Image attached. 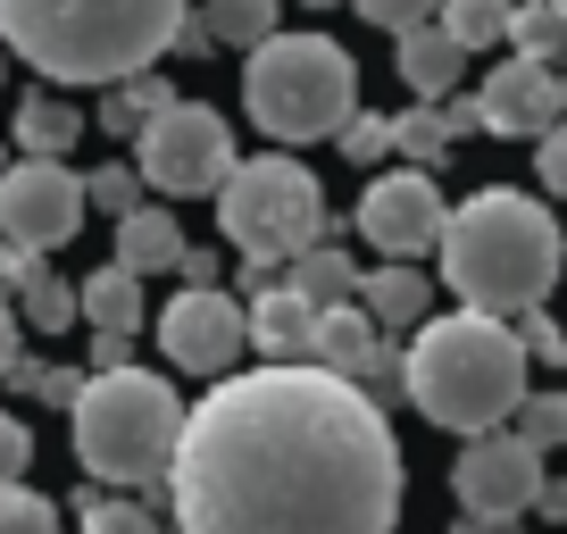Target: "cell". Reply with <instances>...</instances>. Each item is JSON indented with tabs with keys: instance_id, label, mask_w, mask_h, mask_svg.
I'll return each mask as SVG.
<instances>
[{
	"instance_id": "obj_1",
	"label": "cell",
	"mask_w": 567,
	"mask_h": 534,
	"mask_svg": "<svg viewBox=\"0 0 567 534\" xmlns=\"http://www.w3.org/2000/svg\"><path fill=\"white\" fill-rule=\"evenodd\" d=\"M176 534H392L401 434L326 368L217 376L167 460Z\"/></svg>"
},
{
	"instance_id": "obj_2",
	"label": "cell",
	"mask_w": 567,
	"mask_h": 534,
	"mask_svg": "<svg viewBox=\"0 0 567 534\" xmlns=\"http://www.w3.org/2000/svg\"><path fill=\"white\" fill-rule=\"evenodd\" d=\"M434 250H443V285L460 292V309H476V318H526V309H543L550 285H559V267H567L559 217L534 193H517V184L467 193L460 209L443 217V243Z\"/></svg>"
},
{
	"instance_id": "obj_3",
	"label": "cell",
	"mask_w": 567,
	"mask_h": 534,
	"mask_svg": "<svg viewBox=\"0 0 567 534\" xmlns=\"http://www.w3.org/2000/svg\"><path fill=\"white\" fill-rule=\"evenodd\" d=\"M193 0H0V51L51 84H134L167 59Z\"/></svg>"
},
{
	"instance_id": "obj_4",
	"label": "cell",
	"mask_w": 567,
	"mask_h": 534,
	"mask_svg": "<svg viewBox=\"0 0 567 534\" xmlns=\"http://www.w3.org/2000/svg\"><path fill=\"white\" fill-rule=\"evenodd\" d=\"M401 401H417V418L467 443L509 427L526 401V351H517L509 318H476V309L425 318L401 351Z\"/></svg>"
},
{
	"instance_id": "obj_5",
	"label": "cell",
	"mask_w": 567,
	"mask_h": 534,
	"mask_svg": "<svg viewBox=\"0 0 567 534\" xmlns=\"http://www.w3.org/2000/svg\"><path fill=\"white\" fill-rule=\"evenodd\" d=\"M68 427H75V460H84L92 484L151 493L167 476V460H176L184 401L151 368H109V376H84V392L68 401Z\"/></svg>"
},
{
	"instance_id": "obj_6",
	"label": "cell",
	"mask_w": 567,
	"mask_h": 534,
	"mask_svg": "<svg viewBox=\"0 0 567 534\" xmlns=\"http://www.w3.org/2000/svg\"><path fill=\"white\" fill-rule=\"evenodd\" d=\"M243 109L276 151L334 143L342 117L359 109V68L334 34H267L243 68Z\"/></svg>"
},
{
	"instance_id": "obj_7",
	"label": "cell",
	"mask_w": 567,
	"mask_h": 534,
	"mask_svg": "<svg viewBox=\"0 0 567 534\" xmlns=\"http://www.w3.org/2000/svg\"><path fill=\"white\" fill-rule=\"evenodd\" d=\"M217 234L243 259H301L326 243V193L292 151L267 160H234V176L217 184Z\"/></svg>"
},
{
	"instance_id": "obj_8",
	"label": "cell",
	"mask_w": 567,
	"mask_h": 534,
	"mask_svg": "<svg viewBox=\"0 0 567 534\" xmlns=\"http://www.w3.org/2000/svg\"><path fill=\"white\" fill-rule=\"evenodd\" d=\"M134 176L151 193H217L234 176V134L209 101H167L134 134Z\"/></svg>"
},
{
	"instance_id": "obj_9",
	"label": "cell",
	"mask_w": 567,
	"mask_h": 534,
	"mask_svg": "<svg viewBox=\"0 0 567 534\" xmlns=\"http://www.w3.org/2000/svg\"><path fill=\"white\" fill-rule=\"evenodd\" d=\"M84 226V176L68 160H9L0 167V234L18 250H59Z\"/></svg>"
},
{
	"instance_id": "obj_10",
	"label": "cell",
	"mask_w": 567,
	"mask_h": 534,
	"mask_svg": "<svg viewBox=\"0 0 567 534\" xmlns=\"http://www.w3.org/2000/svg\"><path fill=\"white\" fill-rule=\"evenodd\" d=\"M451 493H460L467 526H517V517L534 510V493H543V451H526L509 427H493V434H476V443L460 451Z\"/></svg>"
},
{
	"instance_id": "obj_11",
	"label": "cell",
	"mask_w": 567,
	"mask_h": 534,
	"mask_svg": "<svg viewBox=\"0 0 567 534\" xmlns=\"http://www.w3.org/2000/svg\"><path fill=\"white\" fill-rule=\"evenodd\" d=\"M159 351H167V368L176 376H234L243 368V351H250V335H243V301L234 292H193L184 285L176 301L159 309Z\"/></svg>"
},
{
	"instance_id": "obj_12",
	"label": "cell",
	"mask_w": 567,
	"mask_h": 534,
	"mask_svg": "<svg viewBox=\"0 0 567 534\" xmlns=\"http://www.w3.org/2000/svg\"><path fill=\"white\" fill-rule=\"evenodd\" d=\"M443 184L425 176V167H392L359 193V234H368L384 259H417V250L443 243Z\"/></svg>"
},
{
	"instance_id": "obj_13",
	"label": "cell",
	"mask_w": 567,
	"mask_h": 534,
	"mask_svg": "<svg viewBox=\"0 0 567 534\" xmlns=\"http://www.w3.org/2000/svg\"><path fill=\"white\" fill-rule=\"evenodd\" d=\"M476 117H484V134H534L543 143L559 125V75L543 59H501L476 92Z\"/></svg>"
},
{
	"instance_id": "obj_14",
	"label": "cell",
	"mask_w": 567,
	"mask_h": 534,
	"mask_svg": "<svg viewBox=\"0 0 567 534\" xmlns=\"http://www.w3.org/2000/svg\"><path fill=\"white\" fill-rule=\"evenodd\" d=\"M359 309H368V326L375 335H417L425 318H434V285H425V267H409V259H392V267H359V292H351Z\"/></svg>"
},
{
	"instance_id": "obj_15",
	"label": "cell",
	"mask_w": 567,
	"mask_h": 534,
	"mask_svg": "<svg viewBox=\"0 0 567 534\" xmlns=\"http://www.w3.org/2000/svg\"><path fill=\"white\" fill-rule=\"evenodd\" d=\"M243 335H250V351H259L267 368H309V335H318V309H309L292 285H276V292H259V301L243 309Z\"/></svg>"
},
{
	"instance_id": "obj_16",
	"label": "cell",
	"mask_w": 567,
	"mask_h": 534,
	"mask_svg": "<svg viewBox=\"0 0 567 534\" xmlns=\"http://www.w3.org/2000/svg\"><path fill=\"white\" fill-rule=\"evenodd\" d=\"M392 68H401V84L417 92V101H451L460 75H467V51L443 34V25H409L401 51H392Z\"/></svg>"
},
{
	"instance_id": "obj_17",
	"label": "cell",
	"mask_w": 567,
	"mask_h": 534,
	"mask_svg": "<svg viewBox=\"0 0 567 534\" xmlns=\"http://www.w3.org/2000/svg\"><path fill=\"white\" fill-rule=\"evenodd\" d=\"M75 318H84L92 335H125V342H134L142 318H151V309H142V276H125V267H92L84 285H75Z\"/></svg>"
},
{
	"instance_id": "obj_18",
	"label": "cell",
	"mask_w": 567,
	"mask_h": 534,
	"mask_svg": "<svg viewBox=\"0 0 567 534\" xmlns=\"http://www.w3.org/2000/svg\"><path fill=\"white\" fill-rule=\"evenodd\" d=\"M9 143H18V160H68V151L84 143V117H75V101H59V92H25Z\"/></svg>"
},
{
	"instance_id": "obj_19",
	"label": "cell",
	"mask_w": 567,
	"mask_h": 534,
	"mask_svg": "<svg viewBox=\"0 0 567 534\" xmlns=\"http://www.w3.org/2000/svg\"><path fill=\"white\" fill-rule=\"evenodd\" d=\"M176 259H184L176 209H134V217H117V259H109V267H125V276H159V267H176Z\"/></svg>"
},
{
	"instance_id": "obj_20",
	"label": "cell",
	"mask_w": 567,
	"mask_h": 534,
	"mask_svg": "<svg viewBox=\"0 0 567 534\" xmlns=\"http://www.w3.org/2000/svg\"><path fill=\"white\" fill-rule=\"evenodd\" d=\"M284 285L301 292L309 309H342L359 292V267H351V250L318 243V250H301V259H284Z\"/></svg>"
},
{
	"instance_id": "obj_21",
	"label": "cell",
	"mask_w": 567,
	"mask_h": 534,
	"mask_svg": "<svg viewBox=\"0 0 567 534\" xmlns=\"http://www.w3.org/2000/svg\"><path fill=\"white\" fill-rule=\"evenodd\" d=\"M284 0H200V25L209 42H234V51H259L267 34H284Z\"/></svg>"
},
{
	"instance_id": "obj_22",
	"label": "cell",
	"mask_w": 567,
	"mask_h": 534,
	"mask_svg": "<svg viewBox=\"0 0 567 534\" xmlns=\"http://www.w3.org/2000/svg\"><path fill=\"white\" fill-rule=\"evenodd\" d=\"M509 59H543V68H559V51H567V25H559V9L550 0H509Z\"/></svg>"
},
{
	"instance_id": "obj_23",
	"label": "cell",
	"mask_w": 567,
	"mask_h": 534,
	"mask_svg": "<svg viewBox=\"0 0 567 534\" xmlns=\"http://www.w3.org/2000/svg\"><path fill=\"white\" fill-rule=\"evenodd\" d=\"M434 25H443L460 51H493V42L509 34V0H443Z\"/></svg>"
},
{
	"instance_id": "obj_24",
	"label": "cell",
	"mask_w": 567,
	"mask_h": 534,
	"mask_svg": "<svg viewBox=\"0 0 567 534\" xmlns=\"http://www.w3.org/2000/svg\"><path fill=\"white\" fill-rule=\"evenodd\" d=\"M392 151H401L409 167H425V176L451 160V134H443V117H434V101H417V109L392 117Z\"/></svg>"
},
{
	"instance_id": "obj_25",
	"label": "cell",
	"mask_w": 567,
	"mask_h": 534,
	"mask_svg": "<svg viewBox=\"0 0 567 534\" xmlns=\"http://www.w3.org/2000/svg\"><path fill=\"white\" fill-rule=\"evenodd\" d=\"M18 326H34V335H68V326H75V292L59 285L51 267H34V276H25V292H18Z\"/></svg>"
},
{
	"instance_id": "obj_26",
	"label": "cell",
	"mask_w": 567,
	"mask_h": 534,
	"mask_svg": "<svg viewBox=\"0 0 567 534\" xmlns=\"http://www.w3.org/2000/svg\"><path fill=\"white\" fill-rule=\"evenodd\" d=\"M75 534H159V510L151 501H109V493H84L75 501Z\"/></svg>"
},
{
	"instance_id": "obj_27",
	"label": "cell",
	"mask_w": 567,
	"mask_h": 534,
	"mask_svg": "<svg viewBox=\"0 0 567 534\" xmlns=\"http://www.w3.org/2000/svg\"><path fill=\"white\" fill-rule=\"evenodd\" d=\"M167 101H176V92H167L159 75H134V84H109V109H101V125H109V134H142V125L159 117Z\"/></svg>"
},
{
	"instance_id": "obj_28",
	"label": "cell",
	"mask_w": 567,
	"mask_h": 534,
	"mask_svg": "<svg viewBox=\"0 0 567 534\" xmlns=\"http://www.w3.org/2000/svg\"><path fill=\"white\" fill-rule=\"evenodd\" d=\"M509 434L526 451H559L567 443V392H526L517 401V418H509Z\"/></svg>"
},
{
	"instance_id": "obj_29",
	"label": "cell",
	"mask_w": 567,
	"mask_h": 534,
	"mask_svg": "<svg viewBox=\"0 0 567 534\" xmlns=\"http://www.w3.org/2000/svg\"><path fill=\"white\" fill-rule=\"evenodd\" d=\"M68 517H59L51 493H34V484H0V534H59Z\"/></svg>"
},
{
	"instance_id": "obj_30",
	"label": "cell",
	"mask_w": 567,
	"mask_h": 534,
	"mask_svg": "<svg viewBox=\"0 0 567 534\" xmlns=\"http://www.w3.org/2000/svg\"><path fill=\"white\" fill-rule=\"evenodd\" d=\"M334 143H342V160L375 167V160H384V151H392V117H384V109H351V117H342V134H334Z\"/></svg>"
},
{
	"instance_id": "obj_31",
	"label": "cell",
	"mask_w": 567,
	"mask_h": 534,
	"mask_svg": "<svg viewBox=\"0 0 567 534\" xmlns=\"http://www.w3.org/2000/svg\"><path fill=\"white\" fill-rule=\"evenodd\" d=\"M84 209L134 217L142 209V176H134V167H92V176H84Z\"/></svg>"
},
{
	"instance_id": "obj_32",
	"label": "cell",
	"mask_w": 567,
	"mask_h": 534,
	"mask_svg": "<svg viewBox=\"0 0 567 534\" xmlns=\"http://www.w3.org/2000/svg\"><path fill=\"white\" fill-rule=\"evenodd\" d=\"M509 335H517V351H526V368H534V359H543V368H567V326H550L543 309L509 318Z\"/></svg>"
},
{
	"instance_id": "obj_33",
	"label": "cell",
	"mask_w": 567,
	"mask_h": 534,
	"mask_svg": "<svg viewBox=\"0 0 567 534\" xmlns=\"http://www.w3.org/2000/svg\"><path fill=\"white\" fill-rule=\"evenodd\" d=\"M351 9H359L368 25H384L392 42H401L409 25H434V9H443V0H351Z\"/></svg>"
},
{
	"instance_id": "obj_34",
	"label": "cell",
	"mask_w": 567,
	"mask_h": 534,
	"mask_svg": "<svg viewBox=\"0 0 567 534\" xmlns=\"http://www.w3.org/2000/svg\"><path fill=\"white\" fill-rule=\"evenodd\" d=\"M25 468H34V434H25V418L0 410V484H25Z\"/></svg>"
},
{
	"instance_id": "obj_35",
	"label": "cell",
	"mask_w": 567,
	"mask_h": 534,
	"mask_svg": "<svg viewBox=\"0 0 567 534\" xmlns=\"http://www.w3.org/2000/svg\"><path fill=\"white\" fill-rule=\"evenodd\" d=\"M543 193H559V201H567V117L543 134Z\"/></svg>"
},
{
	"instance_id": "obj_36",
	"label": "cell",
	"mask_w": 567,
	"mask_h": 534,
	"mask_svg": "<svg viewBox=\"0 0 567 534\" xmlns=\"http://www.w3.org/2000/svg\"><path fill=\"white\" fill-rule=\"evenodd\" d=\"M34 250H18V243H0V301H9V292H25V276H34Z\"/></svg>"
},
{
	"instance_id": "obj_37",
	"label": "cell",
	"mask_w": 567,
	"mask_h": 534,
	"mask_svg": "<svg viewBox=\"0 0 567 534\" xmlns=\"http://www.w3.org/2000/svg\"><path fill=\"white\" fill-rule=\"evenodd\" d=\"M176 276H184V285H193V292H209V285H217V250H193V243H184Z\"/></svg>"
},
{
	"instance_id": "obj_38",
	"label": "cell",
	"mask_w": 567,
	"mask_h": 534,
	"mask_svg": "<svg viewBox=\"0 0 567 534\" xmlns=\"http://www.w3.org/2000/svg\"><path fill=\"white\" fill-rule=\"evenodd\" d=\"M75 392H84V368H51L42 376V401H59V410H68Z\"/></svg>"
},
{
	"instance_id": "obj_39",
	"label": "cell",
	"mask_w": 567,
	"mask_h": 534,
	"mask_svg": "<svg viewBox=\"0 0 567 534\" xmlns=\"http://www.w3.org/2000/svg\"><path fill=\"white\" fill-rule=\"evenodd\" d=\"M42 376H51V359H9V376H0V384H18V392H42Z\"/></svg>"
},
{
	"instance_id": "obj_40",
	"label": "cell",
	"mask_w": 567,
	"mask_h": 534,
	"mask_svg": "<svg viewBox=\"0 0 567 534\" xmlns=\"http://www.w3.org/2000/svg\"><path fill=\"white\" fill-rule=\"evenodd\" d=\"M18 351H25V326H18V309L0 301V376H9V359H18Z\"/></svg>"
},
{
	"instance_id": "obj_41",
	"label": "cell",
	"mask_w": 567,
	"mask_h": 534,
	"mask_svg": "<svg viewBox=\"0 0 567 534\" xmlns=\"http://www.w3.org/2000/svg\"><path fill=\"white\" fill-rule=\"evenodd\" d=\"M167 51H184V59H200V51H209V25H200V18H184V25H176V42H167Z\"/></svg>"
},
{
	"instance_id": "obj_42",
	"label": "cell",
	"mask_w": 567,
	"mask_h": 534,
	"mask_svg": "<svg viewBox=\"0 0 567 534\" xmlns=\"http://www.w3.org/2000/svg\"><path fill=\"white\" fill-rule=\"evenodd\" d=\"M534 510H543V517H567V484H550V476H543V493H534Z\"/></svg>"
},
{
	"instance_id": "obj_43",
	"label": "cell",
	"mask_w": 567,
	"mask_h": 534,
	"mask_svg": "<svg viewBox=\"0 0 567 534\" xmlns=\"http://www.w3.org/2000/svg\"><path fill=\"white\" fill-rule=\"evenodd\" d=\"M301 9H342V0H301Z\"/></svg>"
},
{
	"instance_id": "obj_44",
	"label": "cell",
	"mask_w": 567,
	"mask_h": 534,
	"mask_svg": "<svg viewBox=\"0 0 567 534\" xmlns=\"http://www.w3.org/2000/svg\"><path fill=\"white\" fill-rule=\"evenodd\" d=\"M559 117H567V75H559Z\"/></svg>"
},
{
	"instance_id": "obj_45",
	"label": "cell",
	"mask_w": 567,
	"mask_h": 534,
	"mask_svg": "<svg viewBox=\"0 0 567 534\" xmlns=\"http://www.w3.org/2000/svg\"><path fill=\"white\" fill-rule=\"evenodd\" d=\"M451 534H493V526H451Z\"/></svg>"
},
{
	"instance_id": "obj_46",
	"label": "cell",
	"mask_w": 567,
	"mask_h": 534,
	"mask_svg": "<svg viewBox=\"0 0 567 534\" xmlns=\"http://www.w3.org/2000/svg\"><path fill=\"white\" fill-rule=\"evenodd\" d=\"M0 84H9V51H0Z\"/></svg>"
},
{
	"instance_id": "obj_47",
	"label": "cell",
	"mask_w": 567,
	"mask_h": 534,
	"mask_svg": "<svg viewBox=\"0 0 567 534\" xmlns=\"http://www.w3.org/2000/svg\"><path fill=\"white\" fill-rule=\"evenodd\" d=\"M550 9H559V25H567V0H550Z\"/></svg>"
},
{
	"instance_id": "obj_48",
	"label": "cell",
	"mask_w": 567,
	"mask_h": 534,
	"mask_svg": "<svg viewBox=\"0 0 567 534\" xmlns=\"http://www.w3.org/2000/svg\"><path fill=\"white\" fill-rule=\"evenodd\" d=\"M0 167H9V143H0Z\"/></svg>"
},
{
	"instance_id": "obj_49",
	"label": "cell",
	"mask_w": 567,
	"mask_h": 534,
	"mask_svg": "<svg viewBox=\"0 0 567 534\" xmlns=\"http://www.w3.org/2000/svg\"><path fill=\"white\" fill-rule=\"evenodd\" d=\"M493 534H509V526H493Z\"/></svg>"
}]
</instances>
